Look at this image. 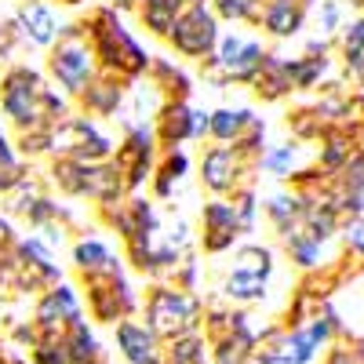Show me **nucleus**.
Masks as SVG:
<instances>
[{
    "instance_id": "nucleus-15",
    "label": "nucleus",
    "mask_w": 364,
    "mask_h": 364,
    "mask_svg": "<svg viewBox=\"0 0 364 364\" xmlns=\"http://www.w3.org/2000/svg\"><path fill=\"white\" fill-rule=\"evenodd\" d=\"M77 262L80 266H99V262H106V252L99 245H80L77 248Z\"/></svg>"
},
{
    "instance_id": "nucleus-3",
    "label": "nucleus",
    "mask_w": 364,
    "mask_h": 364,
    "mask_svg": "<svg viewBox=\"0 0 364 364\" xmlns=\"http://www.w3.org/2000/svg\"><path fill=\"white\" fill-rule=\"evenodd\" d=\"M266 26H269L277 37H291L295 29L302 26V8L295 4V0H269Z\"/></svg>"
},
{
    "instance_id": "nucleus-6",
    "label": "nucleus",
    "mask_w": 364,
    "mask_h": 364,
    "mask_svg": "<svg viewBox=\"0 0 364 364\" xmlns=\"http://www.w3.org/2000/svg\"><path fill=\"white\" fill-rule=\"evenodd\" d=\"M120 343H124L128 360H135V364H149V360H154V343H149V336H146V331H139L135 324L120 328Z\"/></svg>"
},
{
    "instance_id": "nucleus-18",
    "label": "nucleus",
    "mask_w": 364,
    "mask_h": 364,
    "mask_svg": "<svg viewBox=\"0 0 364 364\" xmlns=\"http://www.w3.org/2000/svg\"><path fill=\"white\" fill-rule=\"evenodd\" d=\"M324 29H336L339 26V4H336V0H328V4H324Z\"/></svg>"
},
{
    "instance_id": "nucleus-17",
    "label": "nucleus",
    "mask_w": 364,
    "mask_h": 364,
    "mask_svg": "<svg viewBox=\"0 0 364 364\" xmlns=\"http://www.w3.org/2000/svg\"><path fill=\"white\" fill-rule=\"evenodd\" d=\"M219 8H223L226 15H245V11L252 8V0H219Z\"/></svg>"
},
{
    "instance_id": "nucleus-5",
    "label": "nucleus",
    "mask_w": 364,
    "mask_h": 364,
    "mask_svg": "<svg viewBox=\"0 0 364 364\" xmlns=\"http://www.w3.org/2000/svg\"><path fill=\"white\" fill-rule=\"evenodd\" d=\"M55 70H58V77H63L70 87H80L84 77H87V55L80 48H66L63 55L55 58Z\"/></svg>"
},
{
    "instance_id": "nucleus-7",
    "label": "nucleus",
    "mask_w": 364,
    "mask_h": 364,
    "mask_svg": "<svg viewBox=\"0 0 364 364\" xmlns=\"http://www.w3.org/2000/svg\"><path fill=\"white\" fill-rule=\"evenodd\" d=\"M22 22L29 26V33H33L37 44H48L51 33H55V22H51V15H48L44 8H26V11H22Z\"/></svg>"
},
{
    "instance_id": "nucleus-13",
    "label": "nucleus",
    "mask_w": 364,
    "mask_h": 364,
    "mask_svg": "<svg viewBox=\"0 0 364 364\" xmlns=\"http://www.w3.org/2000/svg\"><path fill=\"white\" fill-rule=\"evenodd\" d=\"M248 113H215V124H211V128H215V135L219 139H230L237 128H240V120H245Z\"/></svg>"
},
{
    "instance_id": "nucleus-14",
    "label": "nucleus",
    "mask_w": 364,
    "mask_h": 364,
    "mask_svg": "<svg viewBox=\"0 0 364 364\" xmlns=\"http://www.w3.org/2000/svg\"><path fill=\"white\" fill-rule=\"evenodd\" d=\"M343 233H346V245H350L357 255H364V215H353Z\"/></svg>"
},
{
    "instance_id": "nucleus-2",
    "label": "nucleus",
    "mask_w": 364,
    "mask_h": 364,
    "mask_svg": "<svg viewBox=\"0 0 364 364\" xmlns=\"http://www.w3.org/2000/svg\"><path fill=\"white\" fill-rule=\"evenodd\" d=\"M190 314H193V306H190L186 299H178V295H157V302H154V324L161 331L186 328L190 324Z\"/></svg>"
},
{
    "instance_id": "nucleus-16",
    "label": "nucleus",
    "mask_w": 364,
    "mask_h": 364,
    "mask_svg": "<svg viewBox=\"0 0 364 364\" xmlns=\"http://www.w3.org/2000/svg\"><path fill=\"white\" fill-rule=\"evenodd\" d=\"M291 161H295V149L284 146V149H277V154H269V157H266V168H269V171H284Z\"/></svg>"
},
{
    "instance_id": "nucleus-4",
    "label": "nucleus",
    "mask_w": 364,
    "mask_h": 364,
    "mask_svg": "<svg viewBox=\"0 0 364 364\" xmlns=\"http://www.w3.org/2000/svg\"><path fill=\"white\" fill-rule=\"evenodd\" d=\"M343 55H346V70L364 80V18L350 22V29L343 33Z\"/></svg>"
},
{
    "instance_id": "nucleus-12",
    "label": "nucleus",
    "mask_w": 364,
    "mask_h": 364,
    "mask_svg": "<svg viewBox=\"0 0 364 364\" xmlns=\"http://www.w3.org/2000/svg\"><path fill=\"white\" fill-rule=\"evenodd\" d=\"M175 4H178V0H154V8L146 11L149 26H154V29H168V22H171V11H175Z\"/></svg>"
},
{
    "instance_id": "nucleus-9",
    "label": "nucleus",
    "mask_w": 364,
    "mask_h": 364,
    "mask_svg": "<svg viewBox=\"0 0 364 364\" xmlns=\"http://www.w3.org/2000/svg\"><path fill=\"white\" fill-rule=\"evenodd\" d=\"M230 164H233V157L226 154V149H219V154H211V157L204 161V175H208L211 186H226V182H230L226 168H230Z\"/></svg>"
},
{
    "instance_id": "nucleus-8",
    "label": "nucleus",
    "mask_w": 364,
    "mask_h": 364,
    "mask_svg": "<svg viewBox=\"0 0 364 364\" xmlns=\"http://www.w3.org/2000/svg\"><path fill=\"white\" fill-rule=\"evenodd\" d=\"M266 269H269V255L262 252V248H248V252H240V266H237V273L240 277H266Z\"/></svg>"
},
{
    "instance_id": "nucleus-20",
    "label": "nucleus",
    "mask_w": 364,
    "mask_h": 364,
    "mask_svg": "<svg viewBox=\"0 0 364 364\" xmlns=\"http://www.w3.org/2000/svg\"><path fill=\"white\" fill-rule=\"evenodd\" d=\"M360 208H364V190H360Z\"/></svg>"
},
{
    "instance_id": "nucleus-1",
    "label": "nucleus",
    "mask_w": 364,
    "mask_h": 364,
    "mask_svg": "<svg viewBox=\"0 0 364 364\" xmlns=\"http://www.w3.org/2000/svg\"><path fill=\"white\" fill-rule=\"evenodd\" d=\"M175 41H178L182 51L197 55V51H204L211 41H215V22H211V15H204V8H197V11H190L175 26Z\"/></svg>"
},
{
    "instance_id": "nucleus-10",
    "label": "nucleus",
    "mask_w": 364,
    "mask_h": 364,
    "mask_svg": "<svg viewBox=\"0 0 364 364\" xmlns=\"http://www.w3.org/2000/svg\"><path fill=\"white\" fill-rule=\"evenodd\" d=\"M259 55H262V48H259V44H245V48L237 51V58L230 63V70H233L237 77H248V73L259 66Z\"/></svg>"
},
{
    "instance_id": "nucleus-11",
    "label": "nucleus",
    "mask_w": 364,
    "mask_h": 364,
    "mask_svg": "<svg viewBox=\"0 0 364 364\" xmlns=\"http://www.w3.org/2000/svg\"><path fill=\"white\" fill-rule=\"evenodd\" d=\"M230 295H237V299H259L262 295V281L259 277H237L230 281Z\"/></svg>"
},
{
    "instance_id": "nucleus-19",
    "label": "nucleus",
    "mask_w": 364,
    "mask_h": 364,
    "mask_svg": "<svg viewBox=\"0 0 364 364\" xmlns=\"http://www.w3.org/2000/svg\"><path fill=\"white\" fill-rule=\"evenodd\" d=\"M328 364H360V360H357L350 350H336V353L328 357Z\"/></svg>"
}]
</instances>
